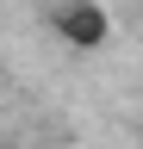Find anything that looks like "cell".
Returning a JSON list of instances; mask_svg holds the SVG:
<instances>
[{"label":"cell","mask_w":143,"mask_h":149,"mask_svg":"<svg viewBox=\"0 0 143 149\" xmlns=\"http://www.w3.org/2000/svg\"><path fill=\"white\" fill-rule=\"evenodd\" d=\"M56 31L68 37V44H106V6L68 0V6H56Z\"/></svg>","instance_id":"cell-1"}]
</instances>
